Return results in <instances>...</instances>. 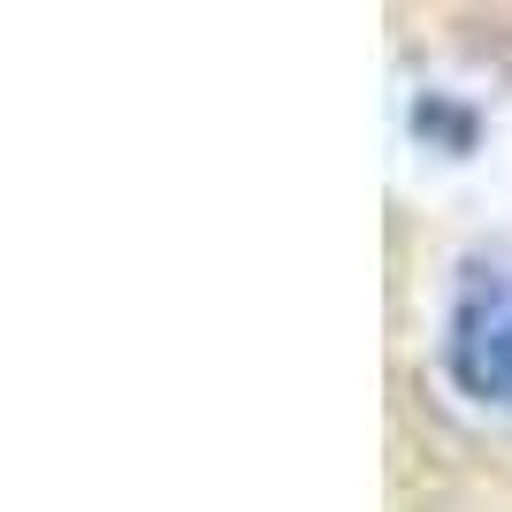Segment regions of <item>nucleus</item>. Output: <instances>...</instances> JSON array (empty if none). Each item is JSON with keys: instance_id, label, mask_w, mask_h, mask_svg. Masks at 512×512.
Returning <instances> with one entry per match:
<instances>
[{"instance_id": "obj_1", "label": "nucleus", "mask_w": 512, "mask_h": 512, "mask_svg": "<svg viewBox=\"0 0 512 512\" xmlns=\"http://www.w3.org/2000/svg\"><path fill=\"white\" fill-rule=\"evenodd\" d=\"M444 367L467 398L512 406V260H474L459 276L444 314Z\"/></svg>"}]
</instances>
